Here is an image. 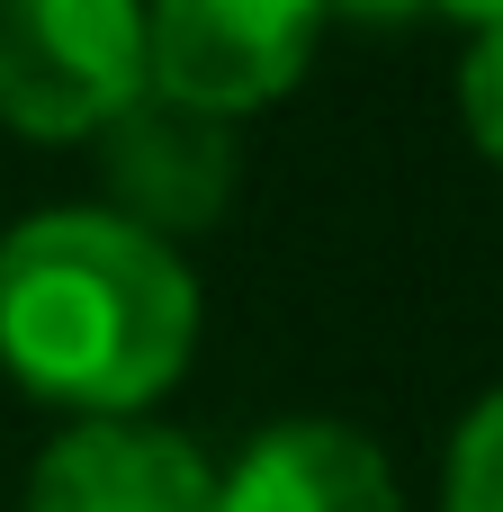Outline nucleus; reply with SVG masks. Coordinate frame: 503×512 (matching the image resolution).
Returning <instances> with one entry per match:
<instances>
[{"label":"nucleus","instance_id":"1","mask_svg":"<svg viewBox=\"0 0 503 512\" xmlns=\"http://www.w3.org/2000/svg\"><path fill=\"white\" fill-rule=\"evenodd\" d=\"M198 324L189 252L117 207H36L0 234V369L54 414H153Z\"/></svg>","mask_w":503,"mask_h":512},{"label":"nucleus","instance_id":"2","mask_svg":"<svg viewBox=\"0 0 503 512\" xmlns=\"http://www.w3.org/2000/svg\"><path fill=\"white\" fill-rule=\"evenodd\" d=\"M144 90V0H0V126L90 144Z\"/></svg>","mask_w":503,"mask_h":512},{"label":"nucleus","instance_id":"3","mask_svg":"<svg viewBox=\"0 0 503 512\" xmlns=\"http://www.w3.org/2000/svg\"><path fill=\"white\" fill-rule=\"evenodd\" d=\"M324 27V0H144V81L243 126L306 81Z\"/></svg>","mask_w":503,"mask_h":512},{"label":"nucleus","instance_id":"4","mask_svg":"<svg viewBox=\"0 0 503 512\" xmlns=\"http://www.w3.org/2000/svg\"><path fill=\"white\" fill-rule=\"evenodd\" d=\"M99 207H117V216H135L144 234H162V243H198V234H216L225 216H234V198H243V126L234 117H216V108H189V99H171V90H135L99 135Z\"/></svg>","mask_w":503,"mask_h":512},{"label":"nucleus","instance_id":"5","mask_svg":"<svg viewBox=\"0 0 503 512\" xmlns=\"http://www.w3.org/2000/svg\"><path fill=\"white\" fill-rule=\"evenodd\" d=\"M27 512H216V459L153 414H72L27 468Z\"/></svg>","mask_w":503,"mask_h":512},{"label":"nucleus","instance_id":"6","mask_svg":"<svg viewBox=\"0 0 503 512\" xmlns=\"http://www.w3.org/2000/svg\"><path fill=\"white\" fill-rule=\"evenodd\" d=\"M216 512H405V486L360 423L288 414L216 468Z\"/></svg>","mask_w":503,"mask_h":512},{"label":"nucleus","instance_id":"7","mask_svg":"<svg viewBox=\"0 0 503 512\" xmlns=\"http://www.w3.org/2000/svg\"><path fill=\"white\" fill-rule=\"evenodd\" d=\"M441 512H503V387L459 414L441 450Z\"/></svg>","mask_w":503,"mask_h":512},{"label":"nucleus","instance_id":"8","mask_svg":"<svg viewBox=\"0 0 503 512\" xmlns=\"http://www.w3.org/2000/svg\"><path fill=\"white\" fill-rule=\"evenodd\" d=\"M459 126H468V144L503 171V27H468V63H459Z\"/></svg>","mask_w":503,"mask_h":512},{"label":"nucleus","instance_id":"9","mask_svg":"<svg viewBox=\"0 0 503 512\" xmlns=\"http://www.w3.org/2000/svg\"><path fill=\"white\" fill-rule=\"evenodd\" d=\"M324 18H351V27H414V18H432V0H324Z\"/></svg>","mask_w":503,"mask_h":512},{"label":"nucleus","instance_id":"10","mask_svg":"<svg viewBox=\"0 0 503 512\" xmlns=\"http://www.w3.org/2000/svg\"><path fill=\"white\" fill-rule=\"evenodd\" d=\"M441 18H459V27H503V0H432Z\"/></svg>","mask_w":503,"mask_h":512}]
</instances>
